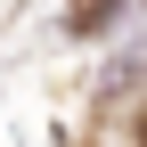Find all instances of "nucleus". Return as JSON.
<instances>
[{
	"label": "nucleus",
	"mask_w": 147,
	"mask_h": 147,
	"mask_svg": "<svg viewBox=\"0 0 147 147\" xmlns=\"http://www.w3.org/2000/svg\"><path fill=\"white\" fill-rule=\"evenodd\" d=\"M139 139H147V115H139Z\"/></svg>",
	"instance_id": "nucleus-1"
}]
</instances>
